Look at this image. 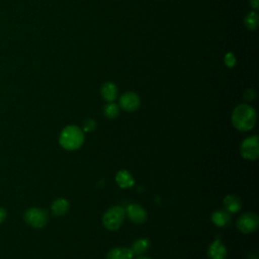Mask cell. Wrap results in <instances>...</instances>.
I'll return each mask as SVG.
<instances>
[{"mask_svg":"<svg viewBox=\"0 0 259 259\" xmlns=\"http://www.w3.org/2000/svg\"><path fill=\"white\" fill-rule=\"evenodd\" d=\"M256 111L249 104H239L232 113L233 125L241 132L252 130L256 123Z\"/></svg>","mask_w":259,"mask_h":259,"instance_id":"1","label":"cell"},{"mask_svg":"<svg viewBox=\"0 0 259 259\" xmlns=\"http://www.w3.org/2000/svg\"><path fill=\"white\" fill-rule=\"evenodd\" d=\"M84 142L83 131L77 125H68L60 134L59 143L66 150H77Z\"/></svg>","mask_w":259,"mask_h":259,"instance_id":"2","label":"cell"},{"mask_svg":"<svg viewBox=\"0 0 259 259\" xmlns=\"http://www.w3.org/2000/svg\"><path fill=\"white\" fill-rule=\"evenodd\" d=\"M125 218V210L119 205L109 207L102 217L103 226L109 231H116L122 225Z\"/></svg>","mask_w":259,"mask_h":259,"instance_id":"3","label":"cell"},{"mask_svg":"<svg viewBox=\"0 0 259 259\" xmlns=\"http://www.w3.org/2000/svg\"><path fill=\"white\" fill-rule=\"evenodd\" d=\"M24 221L31 227L36 228V229H40L42 227H45L48 223L49 220V215L48 212L39 207H29L25 210L24 212Z\"/></svg>","mask_w":259,"mask_h":259,"instance_id":"4","label":"cell"},{"mask_svg":"<svg viewBox=\"0 0 259 259\" xmlns=\"http://www.w3.org/2000/svg\"><path fill=\"white\" fill-rule=\"evenodd\" d=\"M241 156L246 160H256L259 156V139L251 136L245 139L240 147Z\"/></svg>","mask_w":259,"mask_h":259,"instance_id":"5","label":"cell"},{"mask_svg":"<svg viewBox=\"0 0 259 259\" xmlns=\"http://www.w3.org/2000/svg\"><path fill=\"white\" fill-rule=\"evenodd\" d=\"M259 226V219L255 212H245L239 217L237 221V228L244 234L255 232Z\"/></svg>","mask_w":259,"mask_h":259,"instance_id":"6","label":"cell"},{"mask_svg":"<svg viewBox=\"0 0 259 259\" xmlns=\"http://www.w3.org/2000/svg\"><path fill=\"white\" fill-rule=\"evenodd\" d=\"M140 97L135 92H125L119 98V106L128 112L136 111L140 107Z\"/></svg>","mask_w":259,"mask_h":259,"instance_id":"7","label":"cell"},{"mask_svg":"<svg viewBox=\"0 0 259 259\" xmlns=\"http://www.w3.org/2000/svg\"><path fill=\"white\" fill-rule=\"evenodd\" d=\"M124 210L125 215H127L128 219L135 224H143L147 220V211L140 204L131 203L126 206Z\"/></svg>","mask_w":259,"mask_h":259,"instance_id":"8","label":"cell"},{"mask_svg":"<svg viewBox=\"0 0 259 259\" xmlns=\"http://www.w3.org/2000/svg\"><path fill=\"white\" fill-rule=\"evenodd\" d=\"M207 256L209 259H226L227 249L221 240H214L207 250Z\"/></svg>","mask_w":259,"mask_h":259,"instance_id":"9","label":"cell"},{"mask_svg":"<svg viewBox=\"0 0 259 259\" xmlns=\"http://www.w3.org/2000/svg\"><path fill=\"white\" fill-rule=\"evenodd\" d=\"M101 96L107 102H113L118 94V89L116 85L112 82H105L100 89Z\"/></svg>","mask_w":259,"mask_h":259,"instance_id":"10","label":"cell"},{"mask_svg":"<svg viewBox=\"0 0 259 259\" xmlns=\"http://www.w3.org/2000/svg\"><path fill=\"white\" fill-rule=\"evenodd\" d=\"M134 253L132 249L125 247H117L111 249L107 255L106 259H133Z\"/></svg>","mask_w":259,"mask_h":259,"instance_id":"11","label":"cell"},{"mask_svg":"<svg viewBox=\"0 0 259 259\" xmlns=\"http://www.w3.org/2000/svg\"><path fill=\"white\" fill-rule=\"evenodd\" d=\"M115 181H116L117 185L119 187H121V188H130V187H132L135 184L134 177L126 170H119L116 173Z\"/></svg>","mask_w":259,"mask_h":259,"instance_id":"12","label":"cell"},{"mask_svg":"<svg viewBox=\"0 0 259 259\" xmlns=\"http://www.w3.org/2000/svg\"><path fill=\"white\" fill-rule=\"evenodd\" d=\"M70 207V203L67 199L65 198H57L53 201L51 209L54 215L57 217H62L64 214H66L69 210Z\"/></svg>","mask_w":259,"mask_h":259,"instance_id":"13","label":"cell"},{"mask_svg":"<svg viewBox=\"0 0 259 259\" xmlns=\"http://www.w3.org/2000/svg\"><path fill=\"white\" fill-rule=\"evenodd\" d=\"M224 205L228 212H238L242 208V201L237 195L229 194L224 198Z\"/></svg>","mask_w":259,"mask_h":259,"instance_id":"14","label":"cell"},{"mask_svg":"<svg viewBox=\"0 0 259 259\" xmlns=\"http://www.w3.org/2000/svg\"><path fill=\"white\" fill-rule=\"evenodd\" d=\"M211 222L218 227H226L231 223V214L227 210H215L211 214Z\"/></svg>","mask_w":259,"mask_h":259,"instance_id":"15","label":"cell"},{"mask_svg":"<svg viewBox=\"0 0 259 259\" xmlns=\"http://www.w3.org/2000/svg\"><path fill=\"white\" fill-rule=\"evenodd\" d=\"M150 248V241L146 238H141L137 240L132 247V251L136 255H142L146 253Z\"/></svg>","mask_w":259,"mask_h":259,"instance_id":"16","label":"cell"},{"mask_svg":"<svg viewBox=\"0 0 259 259\" xmlns=\"http://www.w3.org/2000/svg\"><path fill=\"white\" fill-rule=\"evenodd\" d=\"M103 113L107 118L113 119L119 114V106L114 102H108L103 108Z\"/></svg>","mask_w":259,"mask_h":259,"instance_id":"17","label":"cell"},{"mask_svg":"<svg viewBox=\"0 0 259 259\" xmlns=\"http://www.w3.org/2000/svg\"><path fill=\"white\" fill-rule=\"evenodd\" d=\"M244 23H245V26L250 29V30H254L257 28L258 26V14L257 12L255 11H251L249 12L245 19H244Z\"/></svg>","mask_w":259,"mask_h":259,"instance_id":"18","label":"cell"},{"mask_svg":"<svg viewBox=\"0 0 259 259\" xmlns=\"http://www.w3.org/2000/svg\"><path fill=\"white\" fill-rule=\"evenodd\" d=\"M95 128H96V122H95L94 119L88 118L84 121V123H83V131L84 132H87V133L93 132Z\"/></svg>","mask_w":259,"mask_h":259,"instance_id":"19","label":"cell"},{"mask_svg":"<svg viewBox=\"0 0 259 259\" xmlns=\"http://www.w3.org/2000/svg\"><path fill=\"white\" fill-rule=\"evenodd\" d=\"M225 64L228 67H234L236 65V58L233 53H227L225 55Z\"/></svg>","mask_w":259,"mask_h":259,"instance_id":"20","label":"cell"},{"mask_svg":"<svg viewBox=\"0 0 259 259\" xmlns=\"http://www.w3.org/2000/svg\"><path fill=\"white\" fill-rule=\"evenodd\" d=\"M255 97H256V92H255V90H253V89H247V90L245 91V93H244V98H245L246 100H248V101L254 100Z\"/></svg>","mask_w":259,"mask_h":259,"instance_id":"21","label":"cell"},{"mask_svg":"<svg viewBox=\"0 0 259 259\" xmlns=\"http://www.w3.org/2000/svg\"><path fill=\"white\" fill-rule=\"evenodd\" d=\"M5 219H6V210H5L4 207L0 206V224L2 222H4Z\"/></svg>","mask_w":259,"mask_h":259,"instance_id":"22","label":"cell"},{"mask_svg":"<svg viewBox=\"0 0 259 259\" xmlns=\"http://www.w3.org/2000/svg\"><path fill=\"white\" fill-rule=\"evenodd\" d=\"M250 1V4L251 6L254 8V9H257L258 8V5H259V0H249Z\"/></svg>","mask_w":259,"mask_h":259,"instance_id":"23","label":"cell"},{"mask_svg":"<svg viewBox=\"0 0 259 259\" xmlns=\"http://www.w3.org/2000/svg\"><path fill=\"white\" fill-rule=\"evenodd\" d=\"M138 259H151V258H148V257H144V256H141V257H139Z\"/></svg>","mask_w":259,"mask_h":259,"instance_id":"24","label":"cell"},{"mask_svg":"<svg viewBox=\"0 0 259 259\" xmlns=\"http://www.w3.org/2000/svg\"><path fill=\"white\" fill-rule=\"evenodd\" d=\"M252 259H257V258H256V257H254V258H252Z\"/></svg>","mask_w":259,"mask_h":259,"instance_id":"25","label":"cell"}]
</instances>
